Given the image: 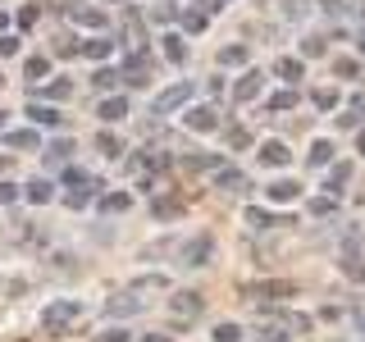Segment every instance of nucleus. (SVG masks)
Returning <instances> with one entry per match:
<instances>
[{
  "label": "nucleus",
  "instance_id": "nucleus-11",
  "mask_svg": "<svg viewBox=\"0 0 365 342\" xmlns=\"http://www.w3.org/2000/svg\"><path fill=\"white\" fill-rule=\"evenodd\" d=\"M96 114H101L106 123H119V119H128V100H123V96H106V100L96 105Z\"/></svg>",
  "mask_w": 365,
  "mask_h": 342
},
{
  "label": "nucleus",
  "instance_id": "nucleus-34",
  "mask_svg": "<svg viewBox=\"0 0 365 342\" xmlns=\"http://www.w3.org/2000/svg\"><path fill=\"white\" fill-rule=\"evenodd\" d=\"M178 210H182V205H178L174 197H160V201H155V214H160V219H169V214H178Z\"/></svg>",
  "mask_w": 365,
  "mask_h": 342
},
{
  "label": "nucleus",
  "instance_id": "nucleus-26",
  "mask_svg": "<svg viewBox=\"0 0 365 342\" xmlns=\"http://www.w3.org/2000/svg\"><path fill=\"white\" fill-rule=\"evenodd\" d=\"M210 338H215V342H242V328H237V324H220Z\"/></svg>",
  "mask_w": 365,
  "mask_h": 342
},
{
  "label": "nucleus",
  "instance_id": "nucleus-27",
  "mask_svg": "<svg viewBox=\"0 0 365 342\" xmlns=\"http://www.w3.org/2000/svg\"><path fill=\"white\" fill-rule=\"evenodd\" d=\"M68 91H73V83H68V78H55V83L46 87V96H51V100H64Z\"/></svg>",
  "mask_w": 365,
  "mask_h": 342
},
{
  "label": "nucleus",
  "instance_id": "nucleus-32",
  "mask_svg": "<svg viewBox=\"0 0 365 342\" xmlns=\"http://www.w3.org/2000/svg\"><path fill=\"white\" fill-rule=\"evenodd\" d=\"M91 83H96L101 91H110L114 83H119V73H114V68H96V78H91Z\"/></svg>",
  "mask_w": 365,
  "mask_h": 342
},
{
  "label": "nucleus",
  "instance_id": "nucleus-46",
  "mask_svg": "<svg viewBox=\"0 0 365 342\" xmlns=\"http://www.w3.org/2000/svg\"><path fill=\"white\" fill-rule=\"evenodd\" d=\"M0 83H5V73H0Z\"/></svg>",
  "mask_w": 365,
  "mask_h": 342
},
{
  "label": "nucleus",
  "instance_id": "nucleus-6",
  "mask_svg": "<svg viewBox=\"0 0 365 342\" xmlns=\"http://www.w3.org/2000/svg\"><path fill=\"white\" fill-rule=\"evenodd\" d=\"M201 292H174L169 296V315H178V319H197L201 315Z\"/></svg>",
  "mask_w": 365,
  "mask_h": 342
},
{
  "label": "nucleus",
  "instance_id": "nucleus-25",
  "mask_svg": "<svg viewBox=\"0 0 365 342\" xmlns=\"http://www.w3.org/2000/svg\"><path fill=\"white\" fill-rule=\"evenodd\" d=\"M220 64H247V46H224Z\"/></svg>",
  "mask_w": 365,
  "mask_h": 342
},
{
  "label": "nucleus",
  "instance_id": "nucleus-12",
  "mask_svg": "<svg viewBox=\"0 0 365 342\" xmlns=\"http://www.w3.org/2000/svg\"><path fill=\"white\" fill-rule=\"evenodd\" d=\"M215 187H224V192H242V187H247V174H242V169H215Z\"/></svg>",
  "mask_w": 365,
  "mask_h": 342
},
{
  "label": "nucleus",
  "instance_id": "nucleus-33",
  "mask_svg": "<svg viewBox=\"0 0 365 342\" xmlns=\"http://www.w3.org/2000/svg\"><path fill=\"white\" fill-rule=\"evenodd\" d=\"M73 19L87 23V28H101V23H106V19H101V9H73Z\"/></svg>",
  "mask_w": 365,
  "mask_h": 342
},
{
  "label": "nucleus",
  "instance_id": "nucleus-40",
  "mask_svg": "<svg viewBox=\"0 0 365 342\" xmlns=\"http://www.w3.org/2000/svg\"><path fill=\"white\" fill-rule=\"evenodd\" d=\"M347 174H351V169H347V165H338L334 174H329V187H338V182H347Z\"/></svg>",
  "mask_w": 365,
  "mask_h": 342
},
{
  "label": "nucleus",
  "instance_id": "nucleus-43",
  "mask_svg": "<svg viewBox=\"0 0 365 342\" xmlns=\"http://www.w3.org/2000/svg\"><path fill=\"white\" fill-rule=\"evenodd\" d=\"M334 5H338V0H324V9H334Z\"/></svg>",
  "mask_w": 365,
  "mask_h": 342
},
{
  "label": "nucleus",
  "instance_id": "nucleus-14",
  "mask_svg": "<svg viewBox=\"0 0 365 342\" xmlns=\"http://www.w3.org/2000/svg\"><path fill=\"white\" fill-rule=\"evenodd\" d=\"M274 73H279V78H283V83H288V87H297V78H302L306 68H302V60H292V55H283V60L274 64Z\"/></svg>",
  "mask_w": 365,
  "mask_h": 342
},
{
  "label": "nucleus",
  "instance_id": "nucleus-31",
  "mask_svg": "<svg viewBox=\"0 0 365 342\" xmlns=\"http://www.w3.org/2000/svg\"><path fill=\"white\" fill-rule=\"evenodd\" d=\"M247 224H251V228H274L279 219H269L265 210H256V205H251V210H247Z\"/></svg>",
  "mask_w": 365,
  "mask_h": 342
},
{
  "label": "nucleus",
  "instance_id": "nucleus-20",
  "mask_svg": "<svg viewBox=\"0 0 365 342\" xmlns=\"http://www.w3.org/2000/svg\"><path fill=\"white\" fill-rule=\"evenodd\" d=\"M28 119H32V123H60L64 114L55 110V105H28Z\"/></svg>",
  "mask_w": 365,
  "mask_h": 342
},
{
  "label": "nucleus",
  "instance_id": "nucleus-3",
  "mask_svg": "<svg viewBox=\"0 0 365 342\" xmlns=\"http://www.w3.org/2000/svg\"><path fill=\"white\" fill-rule=\"evenodd\" d=\"M251 301H279V296H297V288L288 279H260V283H251L247 288Z\"/></svg>",
  "mask_w": 365,
  "mask_h": 342
},
{
  "label": "nucleus",
  "instance_id": "nucleus-5",
  "mask_svg": "<svg viewBox=\"0 0 365 342\" xmlns=\"http://www.w3.org/2000/svg\"><path fill=\"white\" fill-rule=\"evenodd\" d=\"M64 182H68V205H83V201H87V192H91V187H101V182L91 178V174H83V169H68Z\"/></svg>",
  "mask_w": 365,
  "mask_h": 342
},
{
  "label": "nucleus",
  "instance_id": "nucleus-38",
  "mask_svg": "<svg viewBox=\"0 0 365 342\" xmlns=\"http://www.w3.org/2000/svg\"><path fill=\"white\" fill-rule=\"evenodd\" d=\"M182 23H187V28H192V32H201V28H205V14H201V9H192V14H187V19H182Z\"/></svg>",
  "mask_w": 365,
  "mask_h": 342
},
{
  "label": "nucleus",
  "instance_id": "nucleus-28",
  "mask_svg": "<svg viewBox=\"0 0 365 342\" xmlns=\"http://www.w3.org/2000/svg\"><path fill=\"white\" fill-rule=\"evenodd\" d=\"M297 105V87H288V91H279V96L269 100V110H292Z\"/></svg>",
  "mask_w": 365,
  "mask_h": 342
},
{
  "label": "nucleus",
  "instance_id": "nucleus-47",
  "mask_svg": "<svg viewBox=\"0 0 365 342\" xmlns=\"http://www.w3.org/2000/svg\"><path fill=\"white\" fill-rule=\"evenodd\" d=\"M114 5H119V0H114Z\"/></svg>",
  "mask_w": 365,
  "mask_h": 342
},
{
  "label": "nucleus",
  "instance_id": "nucleus-23",
  "mask_svg": "<svg viewBox=\"0 0 365 342\" xmlns=\"http://www.w3.org/2000/svg\"><path fill=\"white\" fill-rule=\"evenodd\" d=\"M96 151L114 160V155H119V151H123V146H119V137H114V133H101V137H96Z\"/></svg>",
  "mask_w": 365,
  "mask_h": 342
},
{
  "label": "nucleus",
  "instance_id": "nucleus-9",
  "mask_svg": "<svg viewBox=\"0 0 365 342\" xmlns=\"http://www.w3.org/2000/svg\"><path fill=\"white\" fill-rule=\"evenodd\" d=\"M260 87H265V78H260L256 68H251V73H242V78H237L233 96H237V100H256V96H260Z\"/></svg>",
  "mask_w": 365,
  "mask_h": 342
},
{
  "label": "nucleus",
  "instance_id": "nucleus-37",
  "mask_svg": "<svg viewBox=\"0 0 365 342\" xmlns=\"http://www.w3.org/2000/svg\"><path fill=\"white\" fill-rule=\"evenodd\" d=\"M315 105L319 110H334L338 105V91H315Z\"/></svg>",
  "mask_w": 365,
  "mask_h": 342
},
{
  "label": "nucleus",
  "instance_id": "nucleus-8",
  "mask_svg": "<svg viewBox=\"0 0 365 342\" xmlns=\"http://www.w3.org/2000/svg\"><path fill=\"white\" fill-rule=\"evenodd\" d=\"M142 296H137V292H119V296H110V301H106V311L110 315H137V311H142Z\"/></svg>",
  "mask_w": 365,
  "mask_h": 342
},
{
  "label": "nucleus",
  "instance_id": "nucleus-1",
  "mask_svg": "<svg viewBox=\"0 0 365 342\" xmlns=\"http://www.w3.org/2000/svg\"><path fill=\"white\" fill-rule=\"evenodd\" d=\"M210 256H215V237H210V233H197V237H187V242L178 247V260H182L187 269H201Z\"/></svg>",
  "mask_w": 365,
  "mask_h": 342
},
{
  "label": "nucleus",
  "instance_id": "nucleus-19",
  "mask_svg": "<svg viewBox=\"0 0 365 342\" xmlns=\"http://www.w3.org/2000/svg\"><path fill=\"white\" fill-rule=\"evenodd\" d=\"M165 60L169 64H182V60H187V46H182V37H174V32L165 37Z\"/></svg>",
  "mask_w": 365,
  "mask_h": 342
},
{
  "label": "nucleus",
  "instance_id": "nucleus-29",
  "mask_svg": "<svg viewBox=\"0 0 365 342\" xmlns=\"http://www.w3.org/2000/svg\"><path fill=\"white\" fill-rule=\"evenodd\" d=\"M329 160H334V146H329V142H315L311 146V165H329Z\"/></svg>",
  "mask_w": 365,
  "mask_h": 342
},
{
  "label": "nucleus",
  "instance_id": "nucleus-2",
  "mask_svg": "<svg viewBox=\"0 0 365 342\" xmlns=\"http://www.w3.org/2000/svg\"><path fill=\"white\" fill-rule=\"evenodd\" d=\"M78 315H83V306H78L73 296H64V301H51V306L41 311V324H46V328H64V324H73Z\"/></svg>",
  "mask_w": 365,
  "mask_h": 342
},
{
  "label": "nucleus",
  "instance_id": "nucleus-18",
  "mask_svg": "<svg viewBox=\"0 0 365 342\" xmlns=\"http://www.w3.org/2000/svg\"><path fill=\"white\" fill-rule=\"evenodd\" d=\"M128 205H133L128 192H110V197H101V210H106V214H119V210H128Z\"/></svg>",
  "mask_w": 365,
  "mask_h": 342
},
{
  "label": "nucleus",
  "instance_id": "nucleus-24",
  "mask_svg": "<svg viewBox=\"0 0 365 342\" xmlns=\"http://www.w3.org/2000/svg\"><path fill=\"white\" fill-rule=\"evenodd\" d=\"M68 155H73V142H68V137H60V142L46 151V160H51V165H60V160H68Z\"/></svg>",
  "mask_w": 365,
  "mask_h": 342
},
{
  "label": "nucleus",
  "instance_id": "nucleus-35",
  "mask_svg": "<svg viewBox=\"0 0 365 342\" xmlns=\"http://www.w3.org/2000/svg\"><path fill=\"white\" fill-rule=\"evenodd\" d=\"M19 201V182H5L0 178V205H14Z\"/></svg>",
  "mask_w": 365,
  "mask_h": 342
},
{
  "label": "nucleus",
  "instance_id": "nucleus-41",
  "mask_svg": "<svg viewBox=\"0 0 365 342\" xmlns=\"http://www.w3.org/2000/svg\"><path fill=\"white\" fill-rule=\"evenodd\" d=\"M137 342H174L169 333H146V338H137Z\"/></svg>",
  "mask_w": 365,
  "mask_h": 342
},
{
  "label": "nucleus",
  "instance_id": "nucleus-4",
  "mask_svg": "<svg viewBox=\"0 0 365 342\" xmlns=\"http://www.w3.org/2000/svg\"><path fill=\"white\" fill-rule=\"evenodd\" d=\"M187 100H192V83H174L155 96V114H174L178 105H187Z\"/></svg>",
  "mask_w": 365,
  "mask_h": 342
},
{
  "label": "nucleus",
  "instance_id": "nucleus-17",
  "mask_svg": "<svg viewBox=\"0 0 365 342\" xmlns=\"http://www.w3.org/2000/svg\"><path fill=\"white\" fill-rule=\"evenodd\" d=\"M297 197H302V187H297V182H288V178L269 182V201H297Z\"/></svg>",
  "mask_w": 365,
  "mask_h": 342
},
{
  "label": "nucleus",
  "instance_id": "nucleus-15",
  "mask_svg": "<svg viewBox=\"0 0 365 342\" xmlns=\"http://www.w3.org/2000/svg\"><path fill=\"white\" fill-rule=\"evenodd\" d=\"M5 146H14V151H37V133H32V128H14V133H5Z\"/></svg>",
  "mask_w": 365,
  "mask_h": 342
},
{
  "label": "nucleus",
  "instance_id": "nucleus-39",
  "mask_svg": "<svg viewBox=\"0 0 365 342\" xmlns=\"http://www.w3.org/2000/svg\"><path fill=\"white\" fill-rule=\"evenodd\" d=\"M14 51H19V41L9 37V32H0V55H14Z\"/></svg>",
  "mask_w": 365,
  "mask_h": 342
},
{
  "label": "nucleus",
  "instance_id": "nucleus-30",
  "mask_svg": "<svg viewBox=\"0 0 365 342\" xmlns=\"http://www.w3.org/2000/svg\"><path fill=\"white\" fill-rule=\"evenodd\" d=\"M187 169H224L220 155H187Z\"/></svg>",
  "mask_w": 365,
  "mask_h": 342
},
{
  "label": "nucleus",
  "instance_id": "nucleus-10",
  "mask_svg": "<svg viewBox=\"0 0 365 342\" xmlns=\"http://www.w3.org/2000/svg\"><path fill=\"white\" fill-rule=\"evenodd\" d=\"M260 165H274V169H283V165H292V151L283 142H265L260 146Z\"/></svg>",
  "mask_w": 365,
  "mask_h": 342
},
{
  "label": "nucleus",
  "instance_id": "nucleus-13",
  "mask_svg": "<svg viewBox=\"0 0 365 342\" xmlns=\"http://www.w3.org/2000/svg\"><path fill=\"white\" fill-rule=\"evenodd\" d=\"M251 338L256 342H292V324H260Z\"/></svg>",
  "mask_w": 365,
  "mask_h": 342
},
{
  "label": "nucleus",
  "instance_id": "nucleus-36",
  "mask_svg": "<svg viewBox=\"0 0 365 342\" xmlns=\"http://www.w3.org/2000/svg\"><path fill=\"white\" fill-rule=\"evenodd\" d=\"M96 342H133L128 328H106V333H96Z\"/></svg>",
  "mask_w": 365,
  "mask_h": 342
},
{
  "label": "nucleus",
  "instance_id": "nucleus-7",
  "mask_svg": "<svg viewBox=\"0 0 365 342\" xmlns=\"http://www.w3.org/2000/svg\"><path fill=\"white\" fill-rule=\"evenodd\" d=\"M182 123H187L192 133H215L220 128V114H215L210 105H192L187 114H182Z\"/></svg>",
  "mask_w": 365,
  "mask_h": 342
},
{
  "label": "nucleus",
  "instance_id": "nucleus-22",
  "mask_svg": "<svg viewBox=\"0 0 365 342\" xmlns=\"http://www.w3.org/2000/svg\"><path fill=\"white\" fill-rule=\"evenodd\" d=\"M23 73H28L32 83H37V78H46V73H51V60H41V55H32V60L23 64Z\"/></svg>",
  "mask_w": 365,
  "mask_h": 342
},
{
  "label": "nucleus",
  "instance_id": "nucleus-21",
  "mask_svg": "<svg viewBox=\"0 0 365 342\" xmlns=\"http://www.w3.org/2000/svg\"><path fill=\"white\" fill-rule=\"evenodd\" d=\"M78 51L91 55V60H106V55H110V41H106V37H91L87 46H78Z\"/></svg>",
  "mask_w": 365,
  "mask_h": 342
},
{
  "label": "nucleus",
  "instance_id": "nucleus-16",
  "mask_svg": "<svg viewBox=\"0 0 365 342\" xmlns=\"http://www.w3.org/2000/svg\"><path fill=\"white\" fill-rule=\"evenodd\" d=\"M23 197H28L32 205H46V201L55 197V187H51V182H46V178H32V182H28V192H23Z\"/></svg>",
  "mask_w": 365,
  "mask_h": 342
},
{
  "label": "nucleus",
  "instance_id": "nucleus-45",
  "mask_svg": "<svg viewBox=\"0 0 365 342\" xmlns=\"http://www.w3.org/2000/svg\"><path fill=\"white\" fill-rule=\"evenodd\" d=\"M0 28H5V14H0Z\"/></svg>",
  "mask_w": 365,
  "mask_h": 342
},
{
  "label": "nucleus",
  "instance_id": "nucleus-44",
  "mask_svg": "<svg viewBox=\"0 0 365 342\" xmlns=\"http://www.w3.org/2000/svg\"><path fill=\"white\" fill-rule=\"evenodd\" d=\"M0 128H5V110H0Z\"/></svg>",
  "mask_w": 365,
  "mask_h": 342
},
{
  "label": "nucleus",
  "instance_id": "nucleus-42",
  "mask_svg": "<svg viewBox=\"0 0 365 342\" xmlns=\"http://www.w3.org/2000/svg\"><path fill=\"white\" fill-rule=\"evenodd\" d=\"M356 151H361V155H365V133H361V137H356Z\"/></svg>",
  "mask_w": 365,
  "mask_h": 342
}]
</instances>
